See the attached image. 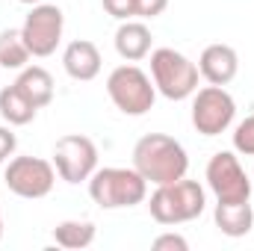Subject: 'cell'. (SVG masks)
I'll return each instance as SVG.
<instances>
[{"mask_svg":"<svg viewBox=\"0 0 254 251\" xmlns=\"http://www.w3.org/2000/svg\"><path fill=\"white\" fill-rule=\"evenodd\" d=\"M133 169L154 187L175 184L187 178L190 172V157L187 148L166 133H148L133 145Z\"/></svg>","mask_w":254,"mask_h":251,"instance_id":"6da1fadb","label":"cell"},{"mask_svg":"<svg viewBox=\"0 0 254 251\" xmlns=\"http://www.w3.org/2000/svg\"><path fill=\"white\" fill-rule=\"evenodd\" d=\"M204 207H207V192L198 181H190V178H181L175 184H163L148 198L151 219L157 225H166V228L195 222L204 213Z\"/></svg>","mask_w":254,"mask_h":251,"instance_id":"7a4b0ae2","label":"cell"},{"mask_svg":"<svg viewBox=\"0 0 254 251\" xmlns=\"http://www.w3.org/2000/svg\"><path fill=\"white\" fill-rule=\"evenodd\" d=\"M89 198L101 210L136 207L148 198V181L136 169L104 166V169H95V175L89 178Z\"/></svg>","mask_w":254,"mask_h":251,"instance_id":"3957f363","label":"cell"},{"mask_svg":"<svg viewBox=\"0 0 254 251\" xmlns=\"http://www.w3.org/2000/svg\"><path fill=\"white\" fill-rule=\"evenodd\" d=\"M151 80L157 92L169 101H187L195 95L201 71L190 57H184L175 48H157L151 51Z\"/></svg>","mask_w":254,"mask_h":251,"instance_id":"277c9868","label":"cell"},{"mask_svg":"<svg viewBox=\"0 0 254 251\" xmlns=\"http://www.w3.org/2000/svg\"><path fill=\"white\" fill-rule=\"evenodd\" d=\"M107 95L110 101L116 104L119 113L125 116H145L154 110V101H157V86L151 80V74H145L139 65H119L110 71L107 77Z\"/></svg>","mask_w":254,"mask_h":251,"instance_id":"5b68a950","label":"cell"},{"mask_svg":"<svg viewBox=\"0 0 254 251\" xmlns=\"http://www.w3.org/2000/svg\"><path fill=\"white\" fill-rule=\"evenodd\" d=\"M57 178L60 175H57L54 163L42 160V157H12L6 163V172H3L6 189L18 198H27V201L48 198L54 192Z\"/></svg>","mask_w":254,"mask_h":251,"instance_id":"8992f818","label":"cell"},{"mask_svg":"<svg viewBox=\"0 0 254 251\" xmlns=\"http://www.w3.org/2000/svg\"><path fill=\"white\" fill-rule=\"evenodd\" d=\"M54 169L60 175V181L77 187V184H89V178L98 169V145L83 136V133H65L54 145Z\"/></svg>","mask_w":254,"mask_h":251,"instance_id":"52a82bcc","label":"cell"},{"mask_svg":"<svg viewBox=\"0 0 254 251\" xmlns=\"http://www.w3.org/2000/svg\"><path fill=\"white\" fill-rule=\"evenodd\" d=\"M237 119V101L225 86H204L192 95V127L201 136H219Z\"/></svg>","mask_w":254,"mask_h":251,"instance_id":"ba28073f","label":"cell"},{"mask_svg":"<svg viewBox=\"0 0 254 251\" xmlns=\"http://www.w3.org/2000/svg\"><path fill=\"white\" fill-rule=\"evenodd\" d=\"M204 181L216 201H252L254 181L246 175L237 151H216L207 163Z\"/></svg>","mask_w":254,"mask_h":251,"instance_id":"9c48e42d","label":"cell"},{"mask_svg":"<svg viewBox=\"0 0 254 251\" xmlns=\"http://www.w3.org/2000/svg\"><path fill=\"white\" fill-rule=\"evenodd\" d=\"M63 30H65V15L57 3H36L30 9V15L21 24V36L30 48L33 57L45 60L54 57L60 42H63Z\"/></svg>","mask_w":254,"mask_h":251,"instance_id":"30bf717a","label":"cell"},{"mask_svg":"<svg viewBox=\"0 0 254 251\" xmlns=\"http://www.w3.org/2000/svg\"><path fill=\"white\" fill-rule=\"evenodd\" d=\"M198 71L210 86H228L240 71V54L231 45H207L198 57Z\"/></svg>","mask_w":254,"mask_h":251,"instance_id":"8fae6325","label":"cell"},{"mask_svg":"<svg viewBox=\"0 0 254 251\" xmlns=\"http://www.w3.org/2000/svg\"><path fill=\"white\" fill-rule=\"evenodd\" d=\"M101 65H104L101 51H98V45L89 42V39H74V42H68V48L63 51L65 74H68L71 80H77V83L95 80V77L101 74Z\"/></svg>","mask_w":254,"mask_h":251,"instance_id":"7c38bea8","label":"cell"},{"mask_svg":"<svg viewBox=\"0 0 254 251\" xmlns=\"http://www.w3.org/2000/svg\"><path fill=\"white\" fill-rule=\"evenodd\" d=\"M151 42H154V36H151L148 24L145 21H136V18L122 21L119 30H116V39H113L116 54L125 63H139V60L151 57Z\"/></svg>","mask_w":254,"mask_h":251,"instance_id":"4fadbf2b","label":"cell"},{"mask_svg":"<svg viewBox=\"0 0 254 251\" xmlns=\"http://www.w3.org/2000/svg\"><path fill=\"white\" fill-rule=\"evenodd\" d=\"M213 222H216V228H219L225 237H231V240L249 237L252 228H254L252 201H216Z\"/></svg>","mask_w":254,"mask_h":251,"instance_id":"5bb4252c","label":"cell"},{"mask_svg":"<svg viewBox=\"0 0 254 251\" xmlns=\"http://www.w3.org/2000/svg\"><path fill=\"white\" fill-rule=\"evenodd\" d=\"M15 86L21 89V95H24L36 110H45V107L54 101V89H57L51 71L42 68V65H27V68H21Z\"/></svg>","mask_w":254,"mask_h":251,"instance_id":"9a60e30c","label":"cell"},{"mask_svg":"<svg viewBox=\"0 0 254 251\" xmlns=\"http://www.w3.org/2000/svg\"><path fill=\"white\" fill-rule=\"evenodd\" d=\"M36 107L21 95V89L12 83V86H6V89H0V119L6 122L9 127H24L30 125L33 119H36Z\"/></svg>","mask_w":254,"mask_h":251,"instance_id":"2e32d148","label":"cell"},{"mask_svg":"<svg viewBox=\"0 0 254 251\" xmlns=\"http://www.w3.org/2000/svg\"><path fill=\"white\" fill-rule=\"evenodd\" d=\"M98 237V228L95 222H86V219H65L54 228V243L60 249H89Z\"/></svg>","mask_w":254,"mask_h":251,"instance_id":"e0dca14e","label":"cell"},{"mask_svg":"<svg viewBox=\"0 0 254 251\" xmlns=\"http://www.w3.org/2000/svg\"><path fill=\"white\" fill-rule=\"evenodd\" d=\"M30 48L21 36V30H3L0 33V68L6 71H21L30 63Z\"/></svg>","mask_w":254,"mask_h":251,"instance_id":"ac0fdd59","label":"cell"},{"mask_svg":"<svg viewBox=\"0 0 254 251\" xmlns=\"http://www.w3.org/2000/svg\"><path fill=\"white\" fill-rule=\"evenodd\" d=\"M231 142H234V151H237V154L254 157V116H246L240 125L234 127Z\"/></svg>","mask_w":254,"mask_h":251,"instance_id":"d6986e66","label":"cell"},{"mask_svg":"<svg viewBox=\"0 0 254 251\" xmlns=\"http://www.w3.org/2000/svg\"><path fill=\"white\" fill-rule=\"evenodd\" d=\"M151 249L154 251H190V243H187V237H181L175 231H166V234H160L151 243Z\"/></svg>","mask_w":254,"mask_h":251,"instance_id":"ffe728a7","label":"cell"},{"mask_svg":"<svg viewBox=\"0 0 254 251\" xmlns=\"http://www.w3.org/2000/svg\"><path fill=\"white\" fill-rule=\"evenodd\" d=\"M104 3V12L113 15L116 21H130L136 18V3L133 0H101Z\"/></svg>","mask_w":254,"mask_h":251,"instance_id":"44dd1931","label":"cell"},{"mask_svg":"<svg viewBox=\"0 0 254 251\" xmlns=\"http://www.w3.org/2000/svg\"><path fill=\"white\" fill-rule=\"evenodd\" d=\"M133 3H136V18H142V21L160 18L169 6V0H133Z\"/></svg>","mask_w":254,"mask_h":251,"instance_id":"7402d4cb","label":"cell"},{"mask_svg":"<svg viewBox=\"0 0 254 251\" xmlns=\"http://www.w3.org/2000/svg\"><path fill=\"white\" fill-rule=\"evenodd\" d=\"M15 148H18V136L12 133L9 125H0V166L15 157Z\"/></svg>","mask_w":254,"mask_h":251,"instance_id":"603a6c76","label":"cell"},{"mask_svg":"<svg viewBox=\"0 0 254 251\" xmlns=\"http://www.w3.org/2000/svg\"><path fill=\"white\" fill-rule=\"evenodd\" d=\"M18 3H24V6H36V3H45V0H18Z\"/></svg>","mask_w":254,"mask_h":251,"instance_id":"cb8c5ba5","label":"cell"},{"mask_svg":"<svg viewBox=\"0 0 254 251\" xmlns=\"http://www.w3.org/2000/svg\"><path fill=\"white\" fill-rule=\"evenodd\" d=\"M0 240H3V210H0Z\"/></svg>","mask_w":254,"mask_h":251,"instance_id":"d4e9b609","label":"cell"},{"mask_svg":"<svg viewBox=\"0 0 254 251\" xmlns=\"http://www.w3.org/2000/svg\"><path fill=\"white\" fill-rule=\"evenodd\" d=\"M252 181H254V175H252Z\"/></svg>","mask_w":254,"mask_h":251,"instance_id":"484cf974","label":"cell"}]
</instances>
